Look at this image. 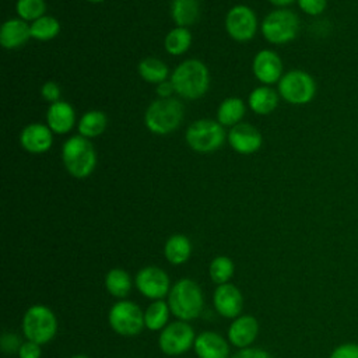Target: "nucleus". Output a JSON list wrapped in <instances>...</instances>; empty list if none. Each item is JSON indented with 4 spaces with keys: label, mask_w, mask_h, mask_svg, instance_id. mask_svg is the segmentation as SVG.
<instances>
[{
    "label": "nucleus",
    "mask_w": 358,
    "mask_h": 358,
    "mask_svg": "<svg viewBox=\"0 0 358 358\" xmlns=\"http://www.w3.org/2000/svg\"><path fill=\"white\" fill-rule=\"evenodd\" d=\"M15 11L24 21H36L45 15L46 3L45 0H17Z\"/></svg>",
    "instance_id": "nucleus-31"
},
{
    "label": "nucleus",
    "mask_w": 358,
    "mask_h": 358,
    "mask_svg": "<svg viewBox=\"0 0 358 358\" xmlns=\"http://www.w3.org/2000/svg\"><path fill=\"white\" fill-rule=\"evenodd\" d=\"M225 29L234 41L248 42L257 32V17L250 7L238 4L227 13Z\"/></svg>",
    "instance_id": "nucleus-10"
},
{
    "label": "nucleus",
    "mask_w": 358,
    "mask_h": 358,
    "mask_svg": "<svg viewBox=\"0 0 358 358\" xmlns=\"http://www.w3.org/2000/svg\"><path fill=\"white\" fill-rule=\"evenodd\" d=\"M295 0H268V3H271L273 6H277L278 8H287V6L292 4Z\"/></svg>",
    "instance_id": "nucleus-40"
},
{
    "label": "nucleus",
    "mask_w": 358,
    "mask_h": 358,
    "mask_svg": "<svg viewBox=\"0 0 358 358\" xmlns=\"http://www.w3.org/2000/svg\"><path fill=\"white\" fill-rule=\"evenodd\" d=\"M60 32V22L50 15H43L31 24V38L46 42L56 38Z\"/></svg>",
    "instance_id": "nucleus-28"
},
{
    "label": "nucleus",
    "mask_w": 358,
    "mask_h": 358,
    "mask_svg": "<svg viewBox=\"0 0 358 358\" xmlns=\"http://www.w3.org/2000/svg\"><path fill=\"white\" fill-rule=\"evenodd\" d=\"M194 341L193 329L183 322L168 324L159 336V347L168 355H179L190 348Z\"/></svg>",
    "instance_id": "nucleus-11"
},
{
    "label": "nucleus",
    "mask_w": 358,
    "mask_h": 358,
    "mask_svg": "<svg viewBox=\"0 0 358 358\" xmlns=\"http://www.w3.org/2000/svg\"><path fill=\"white\" fill-rule=\"evenodd\" d=\"M245 102L241 98L236 96H229L225 98L218 109H217V122L221 123L222 126H235L241 123L242 117L245 116Z\"/></svg>",
    "instance_id": "nucleus-23"
},
{
    "label": "nucleus",
    "mask_w": 358,
    "mask_h": 358,
    "mask_svg": "<svg viewBox=\"0 0 358 358\" xmlns=\"http://www.w3.org/2000/svg\"><path fill=\"white\" fill-rule=\"evenodd\" d=\"M136 285L143 295L157 299L166 295L169 289V277L164 270L155 266H150L141 268L137 273Z\"/></svg>",
    "instance_id": "nucleus-13"
},
{
    "label": "nucleus",
    "mask_w": 358,
    "mask_h": 358,
    "mask_svg": "<svg viewBox=\"0 0 358 358\" xmlns=\"http://www.w3.org/2000/svg\"><path fill=\"white\" fill-rule=\"evenodd\" d=\"M228 143L238 154L249 155L260 150L263 137L255 126L249 123H238L229 129Z\"/></svg>",
    "instance_id": "nucleus-14"
},
{
    "label": "nucleus",
    "mask_w": 358,
    "mask_h": 358,
    "mask_svg": "<svg viewBox=\"0 0 358 358\" xmlns=\"http://www.w3.org/2000/svg\"><path fill=\"white\" fill-rule=\"evenodd\" d=\"M71 358H88V357H85V355H74Z\"/></svg>",
    "instance_id": "nucleus-41"
},
{
    "label": "nucleus",
    "mask_w": 358,
    "mask_h": 358,
    "mask_svg": "<svg viewBox=\"0 0 358 358\" xmlns=\"http://www.w3.org/2000/svg\"><path fill=\"white\" fill-rule=\"evenodd\" d=\"M234 274V263L225 256L215 257L210 264V277L217 284H225Z\"/></svg>",
    "instance_id": "nucleus-32"
},
{
    "label": "nucleus",
    "mask_w": 358,
    "mask_h": 358,
    "mask_svg": "<svg viewBox=\"0 0 358 358\" xmlns=\"http://www.w3.org/2000/svg\"><path fill=\"white\" fill-rule=\"evenodd\" d=\"M330 358H358V345L352 343L341 344L331 352Z\"/></svg>",
    "instance_id": "nucleus-35"
},
{
    "label": "nucleus",
    "mask_w": 358,
    "mask_h": 358,
    "mask_svg": "<svg viewBox=\"0 0 358 358\" xmlns=\"http://www.w3.org/2000/svg\"><path fill=\"white\" fill-rule=\"evenodd\" d=\"M175 92L186 99L201 98L210 87V73L207 66L197 59L182 62L171 74Z\"/></svg>",
    "instance_id": "nucleus-1"
},
{
    "label": "nucleus",
    "mask_w": 358,
    "mask_h": 358,
    "mask_svg": "<svg viewBox=\"0 0 358 358\" xmlns=\"http://www.w3.org/2000/svg\"><path fill=\"white\" fill-rule=\"evenodd\" d=\"M46 124L56 134L69 133L76 124V112L73 106L64 101L50 103L46 112Z\"/></svg>",
    "instance_id": "nucleus-16"
},
{
    "label": "nucleus",
    "mask_w": 358,
    "mask_h": 358,
    "mask_svg": "<svg viewBox=\"0 0 358 358\" xmlns=\"http://www.w3.org/2000/svg\"><path fill=\"white\" fill-rule=\"evenodd\" d=\"M248 105L257 115L271 113L278 105V94L270 85L256 87L249 94Z\"/></svg>",
    "instance_id": "nucleus-21"
},
{
    "label": "nucleus",
    "mask_w": 358,
    "mask_h": 358,
    "mask_svg": "<svg viewBox=\"0 0 358 358\" xmlns=\"http://www.w3.org/2000/svg\"><path fill=\"white\" fill-rule=\"evenodd\" d=\"M190 45H192V34L185 27H176L171 29L164 39L165 50L172 56H180L186 53Z\"/></svg>",
    "instance_id": "nucleus-27"
},
{
    "label": "nucleus",
    "mask_w": 358,
    "mask_h": 358,
    "mask_svg": "<svg viewBox=\"0 0 358 358\" xmlns=\"http://www.w3.org/2000/svg\"><path fill=\"white\" fill-rule=\"evenodd\" d=\"M299 17L289 8H277L268 13L260 25L264 39L274 45L292 42L299 32Z\"/></svg>",
    "instance_id": "nucleus-4"
},
{
    "label": "nucleus",
    "mask_w": 358,
    "mask_h": 358,
    "mask_svg": "<svg viewBox=\"0 0 358 358\" xmlns=\"http://www.w3.org/2000/svg\"><path fill=\"white\" fill-rule=\"evenodd\" d=\"M108 119L101 110H88L78 120V133L83 137L92 138L102 134L106 129Z\"/></svg>",
    "instance_id": "nucleus-24"
},
{
    "label": "nucleus",
    "mask_w": 358,
    "mask_h": 358,
    "mask_svg": "<svg viewBox=\"0 0 358 358\" xmlns=\"http://www.w3.org/2000/svg\"><path fill=\"white\" fill-rule=\"evenodd\" d=\"M41 95L45 101L53 103V102H57L60 101V95H62V91H60V87L53 83V81H46L42 87H41Z\"/></svg>",
    "instance_id": "nucleus-34"
},
{
    "label": "nucleus",
    "mask_w": 358,
    "mask_h": 358,
    "mask_svg": "<svg viewBox=\"0 0 358 358\" xmlns=\"http://www.w3.org/2000/svg\"><path fill=\"white\" fill-rule=\"evenodd\" d=\"M18 357L20 358H39L41 357L39 344H36L34 341L22 343V345L18 350Z\"/></svg>",
    "instance_id": "nucleus-37"
},
{
    "label": "nucleus",
    "mask_w": 358,
    "mask_h": 358,
    "mask_svg": "<svg viewBox=\"0 0 358 358\" xmlns=\"http://www.w3.org/2000/svg\"><path fill=\"white\" fill-rule=\"evenodd\" d=\"M31 38V25L21 18H10L0 29V43L6 49H17Z\"/></svg>",
    "instance_id": "nucleus-18"
},
{
    "label": "nucleus",
    "mask_w": 358,
    "mask_h": 358,
    "mask_svg": "<svg viewBox=\"0 0 358 358\" xmlns=\"http://www.w3.org/2000/svg\"><path fill=\"white\" fill-rule=\"evenodd\" d=\"M140 77L151 84H159L168 78V66L157 57H145L138 63Z\"/></svg>",
    "instance_id": "nucleus-26"
},
{
    "label": "nucleus",
    "mask_w": 358,
    "mask_h": 358,
    "mask_svg": "<svg viewBox=\"0 0 358 358\" xmlns=\"http://www.w3.org/2000/svg\"><path fill=\"white\" fill-rule=\"evenodd\" d=\"M277 84L278 95L292 105L309 103L316 95V81L305 70H289Z\"/></svg>",
    "instance_id": "nucleus-7"
},
{
    "label": "nucleus",
    "mask_w": 358,
    "mask_h": 358,
    "mask_svg": "<svg viewBox=\"0 0 358 358\" xmlns=\"http://www.w3.org/2000/svg\"><path fill=\"white\" fill-rule=\"evenodd\" d=\"M109 324L122 336H136L144 327V315L137 305L130 301L115 303L109 312Z\"/></svg>",
    "instance_id": "nucleus-9"
},
{
    "label": "nucleus",
    "mask_w": 358,
    "mask_h": 358,
    "mask_svg": "<svg viewBox=\"0 0 358 358\" xmlns=\"http://www.w3.org/2000/svg\"><path fill=\"white\" fill-rule=\"evenodd\" d=\"M168 320V305L164 301L152 302L144 315V323L150 330H159Z\"/></svg>",
    "instance_id": "nucleus-30"
},
{
    "label": "nucleus",
    "mask_w": 358,
    "mask_h": 358,
    "mask_svg": "<svg viewBox=\"0 0 358 358\" xmlns=\"http://www.w3.org/2000/svg\"><path fill=\"white\" fill-rule=\"evenodd\" d=\"M62 161L71 176L84 179L95 169L96 152L90 138L77 134L64 141L62 147Z\"/></svg>",
    "instance_id": "nucleus-2"
},
{
    "label": "nucleus",
    "mask_w": 358,
    "mask_h": 358,
    "mask_svg": "<svg viewBox=\"0 0 358 358\" xmlns=\"http://www.w3.org/2000/svg\"><path fill=\"white\" fill-rule=\"evenodd\" d=\"M214 306L225 317H235L241 313L243 299L239 289L232 284H221L214 292Z\"/></svg>",
    "instance_id": "nucleus-17"
},
{
    "label": "nucleus",
    "mask_w": 358,
    "mask_h": 358,
    "mask_svg": "<svg viewBox=\"0 0 358 358\" xmlns=\"http://www.w3.org/2000/svg\"><path fill=\"white\" fill-rule=\"evenodd\" d=\"M105 285L108 291L117 298H123L129 294L131 288V280L129 274L122 268H112L105 278Z\"/></svg>",
    "instance_id": "nucleus-29"
},
{
    "label": "nucleus",
    "mask_w": 358,
    "mask_h": 358,
    "mask_svg": "<svg viewBox=\"0 0 358 358\" xmlns=\"http://www.w3.org/2000/svg\"><path fill=\"white\" fill-rule=\"evenodd\" d=\"M87 1H91V3H101V1H103V0H87Z\"/></svg>",
    "instance_id": "nucleus-42"
},
{
    "label": "nucleus",
    "mask_w": 358,
    "mask_h": 358,
    "mask_svg": "<svg viewBox=\"0 0 358 358\" xmlns=\"http://www.w3.org/2000/svg\"><path fill=\"white\" fill-rule=\"evenodd\" d=\"M20 143L22 148L31 154H43L53 144V131L48 124L31 123L22 129Z\"/></svg>",
    "instance_id": "nucleus-15"
},
{
    "label": "nucleus",
    "mask_w": 358,
    "mask_h": 358,
    "mask_svg": "<svg viewBox=\"0 0 358 358\" xmlns=\"http://www.w3.org/2000/svg\"><path fill=\"white\" fill-rule=\"evenodd\" d=\"M155 92H157V95H158L159 98H172V94H176V92H175V88H173V84H172L171 80H169V81L165 80V81L157 84Z\"/></svg>",
    "instance_id": "nucleus-39"
},
{
    "label": "nucleus",
    "mask_w": 358,
    "mask_h": 358,
    "mask_svg": "<svg viewBox=\"0 0 358 358\" xmlns=\"http://www.w3.org/2000/svg\"><path fill=\"white\" fill-rule=\"evenodd\" d=\"M232 358H271V355L260 348H243L232 355Z\"/></svg>",
    "instance_id": "nucleus-38"
},
{
    "label": "nucleus",
    "mask_w": 358,
    "mask_h": 358,
    "mask_svg": "<svg viewBox=\"0 0 358 358\" xmlns=\"http://www.w3.org/2000/svg\"><path fill=\"white\" fill-rule=\"evenodd\" d=\"M21 341L20 337L14 333H4L1 336V348L4 352H15L20 350L21 347Z\"/></svg>",
    "instance_id": "nucleus-36"
},
{
    "label": "nucleus",
    "mask_w": 358,
    "mask_h": 358,
    "mask_svg": "<svg viewBox=\"0 0 358 358\" xmlns=\"http://www.w3.org/2000/svg\"><path fill=\"white\" fill-rule=\"evenodd\" d=\"M194 350L199 358H228V344L217 333L204 331L194 340Z\"/></svg>",
    "instance_id": "nucleus-19"
},
{
    "label": "nucleus",
    "mask_w": 358,
    "mask_h": 358,
    "mask_svg": "<svg viewBox=\"0 0 358 358\" xmlns=\"http://www.w3.org/2000/svg\"><path fill=\"white\" fill-rule=\"evenodd\" d=\"M299 8L312 17L320 15L326 7H327V0H296Z\"/></svg>",
    "instance_id": "nucleus-33"
},
{
    "label": "nucleus",
    "mask_w": 358,
    "mask_h": 358,
    "mask_svg": "<svg viewBox=\"0 0 358 358\" xmlns=\"http://www.w3.org/2000/svg\"><path fill=\"white\" fill-rule=\"evenodd\" d=\"M187 145L200 154L217 151L225 141L224 126L211 119H200L193 122L185 134Z\"/></svg>",
    "instance_id": "nucleus-6"
},
{
    "label": "nucleus",
    "mask_w": 358,
    "mask_h": 358,
    "mask_svg": "<svg viewBox=\"0 0 358 358\" xmlns=\"http://www.w3.org/2000/svg\"><path fill=\"white\" fill-rule=\"evenodd\" d=\"M169 309L182 320L197 317L203 309V295L199 285L189 278L178 281L169 292Z\"/></svg>",
    "instance_id": "nucleus-5"
},
{
    "label": "nucleus",
    "mask_w": 358,
    "mask_h": 358,
    "mask_svg": "<svg viewBox=\"0 0 358 358\" xmlns=\"http://www.w3.org/2000/svg\"><path fill=\"white\" fill-rule=\"evenodd\" d=\"M192 252V245L190 241L185 235H172L164 248V253L168 262L172 264H180L185 263Z\"/></svg>",
    "instance_id": "nucleus-25"
},
{
    "label": "nucleus",
    "mask_w": 358,
    "mask_h": 358,
    "mask_svg": "<svg viewBox=\"0 0 358 358\" xmlns=\"http://www.w3.org/2000/svg\"><path fill=\"white\" fill-rule=\"evenodd\" d=\"M252 70L255 77L264 85L275 84L282 77V62L281 57L270 49H262L256 53Z\"/></svg>",
    "instance_id": "nucleus-12"
},
{
    "label": "nucleus",
    "mask_w": 358,
    "mask_h": 358,
    "mask_svg": "<svg viewBox=\"0 0 358 358\" xmlns=\"http://www.w3.org/2000/svg\"><path fill=\"white\" fill-rule=\"evenodd\" d=\"M57 330V320L53 312L43 305L31 306L22 319L24 336L36 344H45L53 338Z\"/></svg>",
    "instance_id": "nucleus-8"
},
{
    "label": "nucleus",
    "mask_w": 358,
    "mask_h": 358,
    "mask_svg": "<svg viewBox=\"0 0 358 358\" xmlns=\"http://www.w3.org/2000/svg\"><path fill=\"white\" fill-rule=\"evenodd\" d=\"M171 15L176 27H189L199 20V0H172Z\"/></svg>",
    "instance_id": "nucleus-22"
},
{
    "label": "nucleus",
    "mask_w": 358,
    "mask_h": 358,
    "mask_svg": "<svg viewBox=\"0 0 358 358\" xmlns=\"http://www.w3.org/2000/svg\"><path fill=\"white\" fill-rule=\"evenodd\" d=\"M259 324L253 316H241L229 326V341L236 347H248L257 336Z\"/></svg>",
    "instance_id": "nucleus-20"
},
{
    "label": "nucleus",
    "mask_w": 358,
    "mask_h": 358,
    "mask_svg": "<svg viewBox=\"0 0 358 358\" xmlns=\"http://www.w3.org/2000/svg\"><path fill=\"white\" fill-rule=\"evenodd\" d=\"M183 113V105L178 99L158 98L145 109L144 123L150 131L164 136L179 127Z\"/></svg>",
    "instance_id": "nucleus-3"
}]
</instances>
